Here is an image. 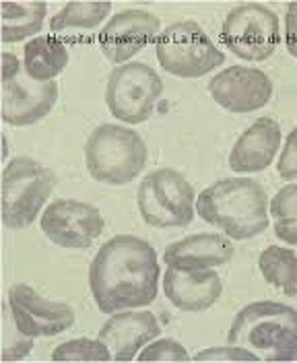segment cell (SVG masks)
Returning a JSON list of instances; mask_svg holds the SVG:
<instances>
[{
    "label": "cell",
    "mask_w": 297,
    "mask_h": 363,
    "mask_svg": "<svg viewBox=\"0 0 297 363\" xmlns=\"http://www.w3.org/2000/svg\"><path fill=\"white\" fill-rule=\"evenodd\" d=\"M271 215L274 219V235L285 244L297 246V184H287L274 194Z\"/></svg>",
    "instance_id": "603a6c76"
},
{
    "label": "cell",
    "mask_w": 297,
    "mask_h": 363,
    "mask_svg": "<svg viewBox=\"0 0 297 363\" xmlns=\"http://www.w3.org/2000/svg\"><path fill=\"white\" fill-rule=\"evenodd\" d=\"M221 38L237 58L262 62L273 56L281 42L279 17L258 2L235 6L225 17Z\"/></svg>",
    "instance_id": "30bf717a"
},
{
    "label": "cell",
    "mask_w": 297,
    "mask_h": 363,
    "mask_svg": "<svg viewBox=\"0 0 297 363\" xmlns=\"http://www.w3.org/2000/svg\"><path fill=\"white\" fill-rule=\"evenodd\" d=\"M159 17L147 11H122L112 17L99 33V45L103 56L114 62L124 65L140 50H145L159 33Z\"/></svg>",
    "instance_id": "5bb4252c"
},
{
    "label": "cell",
    "mask_w": 297,
    "mask_h": 363,
    "mask_svg": "<svg viewBox=\"0 0 297 363\" xmlns=\"http://www.w3.org/2000/svg\"><path fill=\"white\" fill-rule=\"evenodd\" d=\"M233 256L235 248L229 238L219 233H198L169 244L163 260L176 269H213L228 264Z\"/></svg>",
    "instance_id": "ac0fdd59"
},
{
    "label": "cell",
    "mask_w": 297,
    "mask_h": 363,
    "mask_svg": "<svg viewBox=\"0 0 297 363\" xmlns=\"http://www.w3.org/2000/svg\"><path fill=\"white\" fill-rule=\"evenodd\" d=\"M159 264L155 248L135 235H116L93 256L89 287L103 314L149 306L157 297Z\"/></svg>",
    "instance_id": "6da1fadb"
},
{
    "label": "cell",
    "mask_w": 297,
    "mask_h": 363,
    "mask_svg": "<svg viewBox=\"0 0 297 363\" xmlns=\"http://www.w3.org/2000/svg\"><path fill=\"white\" fill-rule=\"evenodd\" d=\"M58 101L54 81L31 79L19 58L2 54V120L11 126H31L44 120Z\"/></svg>",
    "instance_id": "ba28073f"
},
{
    "label": "cell",
    "mask_w": 297,
    "mask_h": 363,
    "mask_svg": "<svg viewBox=\"0 0 297 363\" xmlns=\"http://www.w3.org/2000/svg\"><path fill=\"white\" fill-rule=\"evenodd\" d=\"M285 42L289 54L297 58V2H291L287 6V15H285Z\"/></svg>",
    "instance_id": "83f0119b"
},
{
    "label": "cell",
    "mask_w": 297,
    "mask_h": 363,
    "mask_svg": "<svg viewBox=\"0 0 297 363\" xmlns=\"http://www.w3.org/2000/svg\"><path fill=\"white\" fill-rule=\"evenodd\" d=\"M194 359L196 362H258V355L242 347L229 345V347H208L205 351L196 353Z\"/></svg>",
    "instance_id": "484cf974"
},
{
    "label": "cell",
    "mask_w": 297,
    "mask_h": 363,
    "mask_svg": "<svg viewBox=\"0 0 297 363\" xmlns=\"http://www.w3.org/2000/svg\"><path fill=\"white\" fill-rule=\"evenodd\" d=\"M165 297L182 312H205L217 303L223 291L221 277L213 269L169 267L163 279Z\"/></svg>",
    "instance_id": "9a60e30c"
},
{
    "label": "cell",
    "mask_w": 297,
    "mask_h": 363,
    "mask_svg": "<svg viewBox=\"0 0 297 363\" xmlns=\"http://www.w3.org/2000/svg\"><path fill=\"white\" fill-rule=\"evenodd\" d=\"M140 362H188L190 355L186 353L182 345L174 339H161L149 347L138 355Z\"/></svg>",
    "instance_id": "d4e9b609"
},
{
    "label": "cell",
    "mask_w": 297,
    "mask_h": 363,
    "mask_svg": "<svg viewBox=\"0 0 297 363\" xmlns=\"http://www.w3.org/2000/svg\"><path fill=\"white\" fill-rule=\"evenodd\" d=\"M163 93L161 77L145 62L116 67L106 85V104L112 116L126 124L147 122Z\"/></svg>",
    "instance_id": "9c48e42d"
},
{
    "label": "cell",
    "mask_w": 297,
    "mask_h": 363,
    "mask_svg": "<svg viewBox=\"0 0 297 363\" xmlns=\"http://www.w3.org/2000/svg\"><path fill=\"white\" fill-rule=\"evenodd\" d=\"M58 178L31 157H15L2 172V221L11 229L29 227L40 215Z\"/></svg>",
    "instance_id": "5b68a950"
},
{
    "label": "cell",
    "mask_w": 297,
    "mask_h": 363,
    "mask_svg": "<svg viewBox=\"0 0 297 363\" xmlns=\"http://www.w3.org/2000/svg\"><path fill=\"white\" fill-rule=\"evenodd\" d=\"M112 353L101 340L72 339L58 345L52 353V362H110Z\"/></svg>",
    "instance_id": "cb8c5ba5"
},
{
    "label": "cell",
    "mask_w": 297,
    "mask_h": 363,
    "mask_svg": "<svg viewBox=\"0 0 297 363\" xmlns=\"http://www.w3.org/2000/svg\"><path fill=\"white\" fill-rule=\"evenodd\" d=\"M258 267L273 287L289 297H297V254L293 250L269 246L260 254Z\"/></svg>",
    "instance_id": "44dd1931"
},
{
    "label": "cell",
    "mask_w": 297,
    "mask_h": 363,
    "mask_svg": "<svg viewBox=\"0 0 297 363\" xmlns=\"http://www.w3.org/2000/svg\"><path fill=\"white\" fill-rule=\"evenodd\" d=\"M69 65V50L56 38L40 35L27 42L23 54L25 72L35 81H54Z\"/></svg>",
    "instance_id": "d6986e66"
},
{
    "label": "cell",
    "mask_w": 297,
    "mask_h": 363,
    "mask_svg": "<svg viewBox=\"0 0 297 363\" xmlns=\"http://www.w3.org/2000/svg\"><path fill=\"white\" fill-rule=\"evenodd\" d=\"M159 322L151 312H122L112 314L110 320L99 328V340L110 349L112 359L130 362L138 349L149 340L159 337Z\"/></svg>",
    "instance_id": "2e32d148"
},
{
    "label": "cell",
    "mask_w": 297,
    "mask_h": 363,
    "mask_svg": "<svg viewBox=\"0 0 297 363\" xmlns=\"http://www.w3.org/2000/svg\"><path fill=\"white\" fill-rule=\"evenodd\" d=\"M137 204L142 221L151 227H186L196 215L194 188L174 167H161L145 176Z\"/></svg>",
    "instance_id": "8992f818"
},
{
    "label": "cell",
    "mask_w": 297,
    "mask_h": 363,
    "mask_svg": "<svg viewBox=\"0 0 297 363\" xmlns=\"http://www.w3.org/2000/svg\"><path fill=\"white\" fill-rule=\"evenodd\" d=\"M46 11L44 2H2V42L13 44L38 33Z\"/></svg>",
    "instance_id": "ffe728a7"
},
{
    "label": "cell",
    "mask_w": 297,
    "mask_h": 363,
    "mask_svg": "<svg viewBox=\"0 0 297 363\" xmlns=\"http://www.w3.org/2000/svg\"><path fill=\"white\" fill-rule=\"evenodd\" d=\"M276 172L283 180H297V126L287 136V143L281 151V159L276 163Z\"/></svg>",
    "instance_id": "4316f807"
},
{
    "label": "cell",
    "mask_w": 297,
    "mask_h": 363,
    "mask_svg": "<svg viewBox=\"0 0 297 363\" xmlns=\"http://www.w3.org/2000/svg\"><path fill=\"white\" fill-rule=\"evenodd\" d=\"M157 60L169 74L196 79L225 62V54L213 44L196 21H180L165 27L157 38Z\"/></svg>",
    "instance_id": "52a82bcc"
},
{
    "label": "cell",
    "mask_w": 297,
    "mask_h": 363,
    "mask_svg": "<svg viewBox=\"0 0 297 363\" xmlns=\"http://www.w3.org/2000/svg\"><path fill=\"white\" fill-rule=\"evenodd\" d=\"M196 215L229 240H252L269 227V194L260 182L223 178L196 196Z\"/></svg>",
    "instance_id": "7a4b0ae2"
},
{
    "label": "cell",
    "mask_w": 297,
    "mask_h": 363,
    "mask_svg": "<svg viewBox=\"0 0 297 363\" xmlns=\"http://www.w3.org/2000/svg\"><path fill=\"white\" fill-rule=\"evenodd\" d=\"M281 149V126L273 118H258L235 140L229 153V167L240 174L264 172Z\"/></svg>",
    "instance_id": "e0dca14e"
},
{
    "label": "cell",
    "mask_w": 297,
    "mask_h": 363,
    "mask_svg": "<svg viewBox=\"0 0 297 363\" xmlns=\"http://www.w3.org/2000/svg\"><path fill=\"white\" fill-rule=\"evenodd\" d=\"M208 93L228 112L250 113L271 101L273 81L258 68L229 67L208 81Z\"/></svg>",
    "instance_id": "4fadbf2b"
},
{
    "label": "cell",
    "mask_w": 297,
    "mask_h": 363,
    "mask_svg": "<svg viewBox=\"0 0 297 363\" xmlns=\"http://www.w3.org/2000/svg\"><path fill=\"white\" fill-rule=\"evenodd\" d=\"M9 310L15 328L25 339L56 337L74 324V312L70 306L46 299L25 283H17L11 287Z\"/></svg>",
    "instance_id": "8fae6325"
},
{
    "label": "cell",
    "mask_w": 297,
    "mask_h": 363,
    "mask_svg": "<svg viewBox=\"0 0 297 363\" xmlns=\"http://www.w3.org/2000/svg\"><path fill=\"white\" fill-rule=\"evenodd\" d=\"M103 215L97 206L81 201H56L42 215V231L60 248L85 250L101 235Z\"/></svg>",
    "instance_id": "7c38bea8"
},
{
    "label": "cell",
    "mask_w": 297,
    "mask_h": 363,
    "mask_svg": "<svg viewBox=\"0 0 297 363\" xmlns=\"http://www.w3.org/2000/svg\"><path fill=\"white\" fill-rule=\"evenodd\" d=\"M228 342L264 362L297 359V310L279 301H254L237 312Z\"/></svg>",
    "instance_id": "3957f363"
},
{
    "label": "cell",
    "mask_w": 297,
    "mask_h": 363,
    "mask_svg": "<svg viewBox=\"0 0 297 363\" xmlns=\"http://www.w3.org/2000/svg\"><path fill=\"white\" fill-rule=\"evenodd\" d=\"M112 11L110 2H70L62 6L50 21L54 33L69 29H95Z\"/></svg>",
    "instance_id": "7402d4cb"
},
{
    "label": "cell",
    "mask_w": 297,
    "mask_h": 363,
    "mask_svg": "<svg viewBox=\"0 0 297 363\" xmlns=\"http://www.w3.org/2000/svg\"><path fill=\"white\" fill-rule=\"evenodd\" d=\"M147 145L135 130L116 124H101L85 145V163L93 180L126 186L147 165Z\"/></svg>",
    "instance_id": "277c9868"
}]
</instances>
